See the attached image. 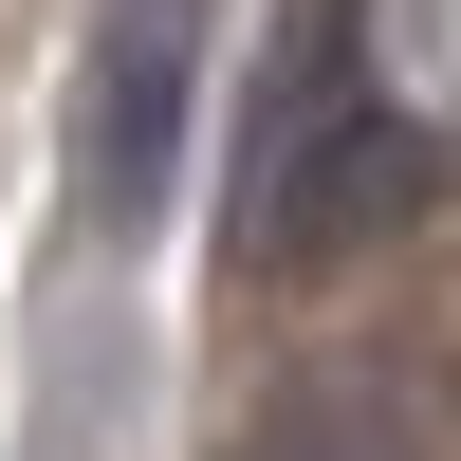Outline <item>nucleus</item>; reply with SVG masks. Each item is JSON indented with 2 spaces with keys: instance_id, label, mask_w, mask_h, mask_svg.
<instances>
[{
  "instance_id": "obj_3",
  "label": "nucleus",
  "mask_w": 461,
  "mask_h": 461,
  "mask_svg": "<svg viewBox=\"0 0 461 461\" xmlns=\"http://www.w3.org/2000/svg\"><path fill=\"white\" fill-rule=\"evenodd\" d=\"M240 461H406V425H369V406H277Z\"/></svg>"
},
{
  "instance_id": "obj_1",
  "label": "nucleus",
  "mask_w": 461,
  "mask_h": 461,
  "mask_svg": "<svg viewBox=\"0 0 461 461\" xmlns=\"http://www.w3.org/2000/svg\"><path fill=\"white\" fill-rule=\"evenodd\" d=\"M185 93H203V0H93V93H74V221L130 240L185 167Z\"/></svg>"
},
{
  "instance_id": "obj_2",
  "label": "nucleus",
  "mask_w": 461,
  "mask_h": 461,
  "mask_svg": "<svg viewBox=\"0 0 461 461\" xmlns=\"http://www.w3.org/2000/svg\"><path fill=\"white\" fill-rule=\"evenodd\" d=\"M425 167H443V148L406 130V111H295V130L258 148V185H240V258H277V277H314V258L388 240V221L425 203Z\"/></svg>"
}]
</instances>
